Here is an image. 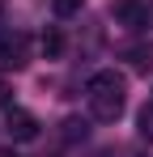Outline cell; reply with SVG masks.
<instances>
[{
	"mask_svg": "<svg viewBox=\"0 0 153 157\" xmlns=\"http://www.w3.org/2000/svg\"><path fill=\"white\" fill-rule=\"evenodd\" d=\"M4 132H9L13 140H34V136H38V119H34L30 110H17V106H13L9 119H4Z\"/></svg>",
	"mask_w": 153,
	"mask_h": 157,
	"instance_id": "obj_4",
	"label": "cell"
},
{
	"mask_svg": "<svg viewBox=\"0 0 153 157\" xmlns=\"http://www.w3.org/2000/svg\"><path fill=\"white\" fill-rule=\"evenodd\" d=\"M128 59H132V68H136V72H145V77H149V72H153V43H136V47L128 51Z\"/></svg>",
	"mask_w": 153,
	"mask_h": 157,
	"instance_id": "obj_5",
	"label": "cell"
},
{
	"mask_svg": "<svg viewBox=\"0 0 153 157\" xmlns=\"http://www.w3.org/2000/svg\"><path fill=\"white\" fill-rule=\"evenodd\" d=\"M13 102V89H9V81H0V106H9Z\"/></svg>",
	"mask_w": 153,
	"mask_h": 157,
	"instance_id": "obj_10",
	"label": "cell"
},
{
	"mask_svg": "<svg viewBox=\"0 0 153 157\" xmlns=\"http://www.w3.org/2000/svg\"><path fill=\"white\" fill-rule=\"evenodd\" d=\"M0 157H17V153H0Z\"/></svg>",
	"mask_w": 153,
	"mask_h": 157,
	"instance_id": "obj_11",
	"label": "cell"
},
{
	"mask_svg": "<svg viewBox=\"0 0 153 157\" xmlns=\"http://www.w3.org/2000/svg\"><path fill=\"white\" fill-rule=\"evenodd\" d=\"M85 89H89V110H94V119H98V123H115V119L124 115L128 94H124V77H119L115 68L94 72Z\"/></svg>",
	"mask_w": 153,
	"mask_h": 157,
	"instance_id": "obj_1",
	"label": "cell"
},
{
	"mask_svg": "<svg viewBox=\"0 0 153 157\" xmlns=\"http://www.w3.org/2000/svg\"><path fill=\"white\" fill-rule=\"evenodd\" d=\"M111 17H115V21H119L124 30H132V34H140V30L149 26V4H145V0H115Z\"/></svg>",
	"mask_w": 153,
	"mask_h": 157,
	"instance_id": "obj_2",
	"label": "cell"
},
{
	"mask_svg": "<svg viewBox=\"0 0 153 157\" xmlns=\"http://www.w3.org/2000/svg\"><path fill=\"white\" fill-rule=\"evenodd\" d=\"M136 157H145V153H136Z\"/></svg>",
	"mask_w": 153,
	"mask_h": 157,
	"instance_id": "obj_12",
	"label": "cell"
},
{
	"mask_svg": "<svg viewBox=\"0 0 153 157\" xmlns=\"http://www.w3.org/2000/svg\"><path fill=\"white\" fill-rule=\"evenodd\" d=\"M136 132H140V140H153V94L140 106V115H136Z\"/></svg>",
	"mask_w": 153,
	"mask_h": 157,
	"instance_id": "obj_7",
	"label": "cell"
},
{
	"mask_svg": "<svg viewBox=\"0 0 153 157\" xmlns=\"http://www.w3.org/2000/svg\"><path fill=\"white\" fill-rule=\"evenodd\" d=\"M26 68V34H4L0 38V72Z\"/></svg>",
	"mask_w": 153,
	"mask_h": 157,
	"instance_id": "obj_3",
	"label": "cell"
},
{
	"mask_svg": "<svg viewBox=\"0 0 153 157\" xmlns=\"http://www.w3.org/2000/svg\"><path fill=\"white\" fill-rule=\"evenodd\" d=\"M85 132H89V128H85V119H76V115H73V119H64V132H60V136H64V144H76V140H85Z\"/></svg>",
	"mask_w": 153,
	"mask_h": 157,
	"instance_id": "obj_8",
	"label": "cell"
},
{
	"mask_svg": "<svg viewBox=\"0 0 153 157\" xmlns=\"http://www.w3.org/2000/svg\"><path fill=\"white\" fill-rule=\"evenodd\" d=\"M38 47H43V55H47V59H60V51H64V34H60V30L51 26L47 34L38 38Z\"/></svg>",
	"mask_w": 153,
	"mask_h": 157,
	"instance_id": "obj_6",
	"label": "cell"
},
{
	"mask_svg": "<svg viewBox=\"0 0 153 157\" xmlns=\"http://www.w3.org/2000/svg\"><path fill=\"white\" fill-rule=\"evenodd\" d=\"M51 9H55V17H73L81 9V0H51Z\"/></svg>",
	"mask_w": 153,
	"mask_h": 157,
	"instance_id": "obj_9",
	"label": "cell"
}]
</instances>
